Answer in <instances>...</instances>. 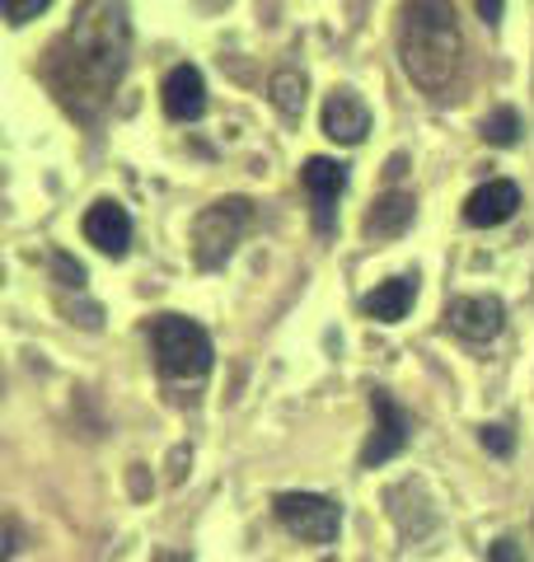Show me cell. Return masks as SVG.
<instances>
[{"instance_id": "3957f363", "label": "cell", "mask_w": 534, "mask_h": 562, "mask_svg": "<svg viewBox=\"0 0 534 562\" xmlns=\"http://www.w3.org/2000/svg\"><path fill=\"white\" fill-rule=\"evenodd\" d=\"M151 351L155 366L174 380H202L211 371V338L198 319L183 314H159L151 324Z\"/></svg>"}, {"instance_id": "4fadbf2b", "label": "cell", "mask_w": 534, "mask_h": 562, "mask_svg": "<svg viewBox=\"0 0 534 562\" xmlns=\"http://www.w3.org/2000/svg\"><path fill=\"white\" fill-rule=\"evenodd\" d=\"M418 216V202H413V192H385V198L366 211V235L370 239H399L408 225H413Z\"/></svg>"}, {"instance_id": "ac0fdd59", "label": "cell", "mask_w": 534, "mask_h": 562, "mask_svg": "<svg viewBox=\"0 0 534 562\" xmlns=\"http://www.w3.org/2000/svg\"><path fill=\"white\" fill-rule=\"evenodd\" d=\"M483 446L492 450V454H511V446H515V436L502 427V422H492V427H483Z\"/></svg>"}, {"instance_id": "d6986e66", "label": "cell", "mask_w": 534, "mask_h": 562, "mask_svg": "<svg viewBox=\"0 0 534 562\" xmlns=\"http://www.w3.org/2000/svg\"><path fill=\"white\" fill-rule=\"evenodd\" d=\"M488 562H525V553H521V543L515 539H497L488 549Z\"/></svg>"}, {"instance_id": "603a6c76", "label": "cell", "mask_w": 534, "mask_h": 562, "mask_svg": "<svg viewBox=\"0 0 534 562\" xmlns=\"http://www.w3.org/2000/svg\"><path fill=\"white\" fill-rule=\"evenodd\" d=\"M151 562H192V558H188V553H178V549H159Z\"/></svg>"}, {"instance_id": "44dd1931", "label": "cell", "mask_w": 534, "mask_h": 562, "mask_svg": "<svg viewBox=\"0 0 534 562\" xmlns=\"http://www.w3.org/2000/svg\"><path fill=\"white\" fill-rule=\"evenodd\" d=\"M478 14L483 24H502V0H478Z\"/></svg>"}, {"instance_id": "7a4b0ae2", "label": "cell", "mask_w": 534, "mask_h": 562, "mask_svg": "<svg viewBox=\"0 0 534 562\" xmlns=\"http://www.w3.org/2000/svg\"><path fill=\"white\" fill-rule=\"evenodd\" d=\"M399 61L422 94L450 99L459 70H465V33H459V14L450 0H403Z\"/></svg>"}, {"instance_id": "ba28073f", "label": "cell", "mask_w": 534, "mask_h": 562, "mask_svg": "<svg viewBox=\"0 0 534 562\" xmlns=\"http://www.w3.org/2000/svg\"><path fill=\"white\" fill-rule=\"evenodd\" d=\"M445 319L465 342H492L507 328V305L497 295H459V301H450Z\"/></svg>"}, {"instance_id": "6da1fadb", "label": "cell", "mask_w": 534, "mask_h": 562, "mask_svg": "<svg viewBox=\"0 0 534 562\" xmlns=\"http://www.w3.org/2000/svg\"><path fill=\"white\" fill-rule=\"evenodd\" d=\"M127 52H132L127 5L122 0H85L70 29L47 47L43 76L70 113L80 122H94L109 109L122 76H127Z\"/></svg>"}, {"instance_id": "ffe728a7", "label": "cell", "mask_w": 534, "mask_h": 562, "mask_svg": "<svg viewBox=\"0 0 534 562\" xmlns=\"http://www.w3.org/2000/svg\"><path fill=\"white\" fill-rule=\"evenodd\" d=\"M57 277L66 281V286H76V291L85 286V268H80V262H70L66 254H57Z\"/></svg>"}, {"instance_id": "9c48e42d", "label": "cell", "mask_w": 534, "mask_h": 562, "mask_svg": "<svg viewBox=\"0 0 534 562\" xmlns=\"http://www.w3.org/2000/svg\"><path fill=\"white\" fill-rule=\"evenodd\" d=\"M80 231L85 239L94 244L99 254H109V258H122L132 249V216H127V206H118L113 198H103L85 211V221H80Z\"/></svg>"}, {"instance_id": "5bb4252c", "label": "cell", "mask_w": 534, "mask_h": 562, "mask_svg": "<svg viewBox=\"0 0 534 562\" xmlns=\"http://www.w3.org/2000/svg\"><path fill=\"white\" fill-rule=\"evenodd\" d=\"M413 301H418V277H389V281H380V286L366 295L361 310L376 324H399L403 314L413 310Z\"/></svg>"}, {"instance_id": "2e32d148", "label": "cell", "mask_w": 534, "mask_h": 562, "mask_svg": "<svg viewBox=\"0 0 534 562\" xmlns=\"http://www.w3.org/2000/svg\"><path fill=\"white\" fill-rule=\"evenodd\" d=\"M521 113L515 109H492L488 117H483V136L492 140V146H515L521 140Z\"/></svg>"}, {"instance_id": "8992f818", "label": "cell", "mask_w": 534, "mask_h": 562, "mask_svg": "<svg viewBox=\"0 0 534 562\" xmlns=\"http://www.w3.org/2000/svg\"><path fill=\"white\" fill-rule=\"evenodd\" d=\"M370 413H376V431H370L366 446H361V469H380L385 460H394V454L413 441V417H408L385 390L370 394Z\"/></svg>"}, {"instance_id": "5b68a950", "label": "cell", "mask_w": 534, "mask_h": 562, "mask_svg": "<svg viewBox=\"0 0 534 562\" xmlns=\"http://www.w3.org/2000/svg\"><path fill=\"white\" fill-rule=\"evenodd\" d=\"M272 506H277V520L305 543H333L337 530H343V512H337V502L319 497V492H281Z\"/></svg>"}, {"instance_id": "30bf717a", "label": "cell", "mask_w": 534, "mask_h": 562, "mask_svg": "<svg viewBox=\"0 0 534 562\" xmlns=\"http://www.w3.org/2000/svg\"><path fill=\"white\" fill-rule=\"evenodd\" d=\"M159 99H165V113L174 122H198L207 113V80L198 66H174L165 85H159Z\"/></svg>"}, {"instance_id": "7c38bea8", "label": "cell", "mask_w": 534, "mask_h": 562, "mask_svg": "<svg viewBox=\"0 0 534 562\" xmlns=\"http://www.w3.org/2000/svg\"><path fill=\"white\" fill-rule=\"evenodd\" d=\"M515 206H521V188H515L511 179H492V183L469 192L465 221L478 225V231H492V225H507L515 216Z\"/></svg>"}, {"instance_id": "277c9868", "label": "cell", "mask_w": 534, "mask_h": 562, "mask_svg": "<svg viewBox=\"0 0 534 562\" xmlns=\"http://www.w3.org/2000/svg\"><path fill=\"white\" fill-rule=\"evenodd\" d=\"M248 221H254V206H248L244 198H221L211 202L198 221H192V258H198L202 272H216L230 262V254H235V244L244 239Z\"/></svg>"}, {"instance_id": "8fae6325", "label": "cell", "mask_w": 534, "mask_h": 562, "mask_svg": "<svg viewBox=\"0 0 534 562\" xmlns=\"http://www.w3.org/2000/svg\"><path fill=\"white\" fill-rule=\"evenodd\" d=\"M370 132V109L361 103L356 90H333L324 103V136L337 146H361Z\"/></svg>"}, {"instance_id": "9a60e30c", "label": "cell", "mask_w": 534, "mask_h": 562, "mask_svg": "<svg viewBox=\"0 0 534 562\" xmlns=\"http://www.w3.org/2000/svg\"><path fill=\"white\" fill-rule=\"evenodd\" d=\"M267 90H272V103H277L281 117H300V113H305V76H300V70H277Z\"/></svg>"}, {"instance_id": "52a82bcc", "label": "cell", "mask_w": 534, "mask_h": 562, "mask_svg": "<svg viewBox=\"0 0 534 562\" xmlns=\"http://www.w3.org/2000/svg\"><path fill=\"white\" fill-rule=\"evenodd\" d=\"M300 183H305L310 202H314V231L329 235L333 231V206L347 188V165L329 160V155H314V160H305V169H300Z\"/></svg>"}, {"instance_id": "7402d4cb", "label": "cell", "mask_w": 534, "mask_h": 562, "mask_svg": "<svg viewBox=\"0 0 534 562\" xmlns=\"http://www.w3.org/2000/svg\"><path fill=\"white\" fill-rule=\"evenodd\" d=\"M20 553V530H14V520L5 525V558H14Z\"/></svg>"}, {"instance_id": "e0dca14e", "label": "cell", "mask_w": 534, "mask_h": 562, "mask_svg": "<svg viewBox=\"0 0 534 562\" xmlns=\"http://www.w3.org/2000/svg\"><path fill=\"white\" fill-rule=\"evenodd\" d=\"M5 5V20L14 24V29H24L29 20H38V14L52 5V0H0Z\"/></svg>"}]
</instances>
